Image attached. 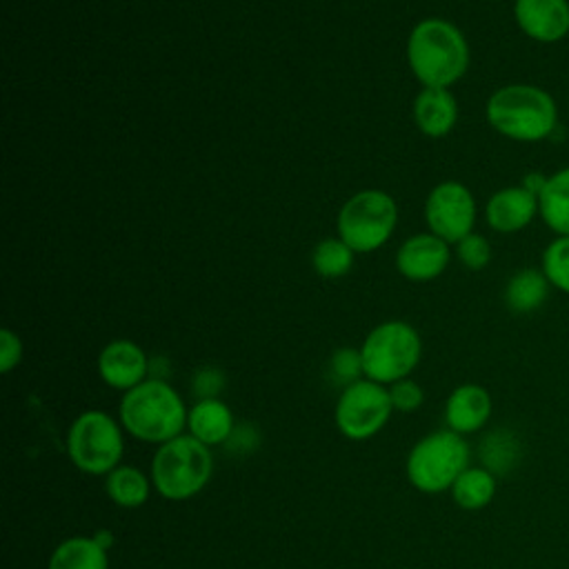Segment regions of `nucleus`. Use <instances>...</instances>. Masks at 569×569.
<instances>
[{
    "label": "nucleus",
    "instance_id": "1",
    "mask_svg": "<svg viewBox=\"0 0 569 569\" xmlns=\"http://www.w3.org/2000/svg\"><path fill=\"white\" fill-rule=\"evenodd\" d=\"M487 122L500 136L513 142H542L558 127L556 98L529 82H511L498 87L485 104Z\"/></svg>",
    "mask_w": 569,
    "mask_h": 569
},
{
    "label": "nucleus",
    "instance_id": "2",
    "mask_svg": "<svg viewBox=\"0 0 569 569\" xmlns=\"http://www.w3.org/2000/svg\"><path fill=\"white\" fill-rule=\"evenodd\" d=\"M189 407L182 396L160 378H147L122 393L118 420L124 433L149 445H162L187 429Z\"/></svg>",
    "mask_w": 569,
    "mask_h": 569
},
{
    "label": "nucleus",
    "instance_id": "3",
    "mask_svg": "<svg viewBox=\"0 0 569 569\" xmlns=\"http://www.w3.org/2000/svg\"><path fill=\"white\" fill-rule=\"evenodd\" d=\"M469 44L462 31L442 18L420 20L407 42V60L422 87L449 89L469 69Z\"/></svg>",
    "mask_w": 569,
    "mask_h": 569
},
{
    "label": "nucleus",
    "instance_id": "4",
    "mask_svg": "<svg viewBox=\"0 0 569 569\" xmlns=\"http://www.w3.org/2000/svg\"><path fill=\"white\" fill-rule=\"evenodd\" d=\"M149 476L153 489L171 502L196 498L213 476L211 447L191 433H180L156 447Z\"/></svg>",
    "mask_w": 569,
    "mask_h": 569
},
{
    "label": "nucleus",
    "instance_id": "5",
    "mask_svg": "<svg viewBox=\"0 0 569 569\" xmlns=\"http://www.w3.org/2000/svg\"><path fill=\"white\" fill-rule=\"evenodd\" d=\"M469 465V442L465 436L445 427L413 442L405 460V473L413 489L436 496L449 491Z\"/></svg>",
    "mask_w": 569,
    "mask_h": 569
},
{
    "label": "nucleus",
    "instance_id": "6",
    "mask_svg": "<svg viewBox=\"0 0 569 569\" xmlns=\"http://www.w3.org/2000/svg\"><path fill=\"white\" fill-rule=\"evenodd\" d=\"M64 449L71 465L89 476H107L124 456V429L102 409H87L67 429Z\"/></svg>",
    "mask_w": 569,
    "mask_h": 569
},
{
    "label": "nucleus",
    "instance_id": "7",
    "mask_svg": "<svg viewBox=\"0 0 569 569\" xmlns=\"http://www.w3.org/2000/svg\"><path fill=\"white\" fill-rule=\"evenodd\" d=\"M422 356L418 331L402 320H387L373 327L360 345L365 378L385 387L409 378Z\"/></svg>",
    "mask_w": 569,
    "mask_h": 569
},
{
    "label": "nucleus",
    "instance_id": "8",
    "mask_svg": "<svg viewBox=\"0 0 569 569\" xmlns=\"http://www.w3.org/2000/svg\"><path fill=\"white\" fill-rule=\"evenodd\" d=\"M398 209L389 193L362 189L353 193L338 213V236L356 253L380 249L393 233Z\"/></svg>",
    "mask_w": 569,
    "mask_h": 569
},
{
    "label": "nucleus",
    "instance_id": "9",
    "mask_svg": "<svg viewBox=\"0 0 569 569\" xmlns=\"http://www.w3.org/2000/svg\"><path fill=\"white\" fill-rule=\"evenodd\" d=\"M391 413L389 389L369 378H360L342 387L333 407V422L347 440L360 442L378 436L387 427Z\"/></svg>",
    "mask_w": 569,
    "mask_h": 569
},
{
    "label": "nucleus",
    "instance_id": "10",
    "mask_svg": "<svg viewBox=\"0 0 569 569\" xmlns=\"http://www.w3.org/2000/svg\"><path fill=\"white\" fill-rule=\"evenodd\" d=\"M476 213L473 193L458 180L436 184L425 202V218L431 233L453 244L473 231Z\"/></svg>",
    "mask_w": 569,
    "mask_h": 569
},
{
    "label": "nucleus",
    "instance_id": "11",
    "mask_svg": "<svg viewBox=\"0 0 569 569\" xmlns=\"http://www.w3.org/2000/svg\"><path fill=\"white\" fill-rule=\"evenodd\" d=\"M98 376L107 387L124 393L149 378V356L133 340H111L98 353Z\"/></svg>",
    "mask_w": 569,
    "mask_h": 569
},
{
    "label": "nucleus",
    "instance_id": "12",
    "mask_svg": "<svg viewBox=\"0 0 569 569\" xmlns=\"http://www.w3.org/2000/svg\"><path fill=\"white\" fill-rule=\"evenodd\" d=\"M513 20L529 40L556 44L569 36V0H516Z\"/></svg>",
    "mask_w": 569,
    "mask_h": 569
},
{
    "label": "nucleus",
    "instance_id": "13",
    "mask_svg": "<svg viewBox=\"0 0 569 569\" xmlns=\"http://www.w3.org/2000/svg\"><path fill=\"white\" fill-rule=\"evenodd\" d=\"M491 411L493 400L487 387L478 382H462L447 396L442 418L447 429L460 436H471L487 427Z\"/></svg>",
    "mask_w": 569,
    "mask_h": 569
},
{
    "label": "nucleus",
    "instance_id": "14",
    "mask_svg": "<svg viewBox=\"0 0 569 569\" xmlns=\"http://www.w3.org/2000/svg\"><path fill=\"white\" fill-rule=\"evenodd\" d=\"M538 216V196L522 182L498 189L485 204V220L498 233H518Z\"/></svg>",
    "mask_w": 569,
    "mask_h": 569
},
{
    "label": "nucleus",
    "instance_id": "15",
    "mask_svg": "<svg viewBox=\"0 0 569 569\" xmlns=\"http://www.w3.org/2000/svg\"><path fill=\"white\" fill-rule=\"evenodd\" d=\"M449 258V242L433 233H418L400 244L396 253V267L407 280L427 282L447 269Z\"/></svg>",
    "mask_w": 569,
    "mask_h": 569
},
{
    "label": "nucleus",
    "instance_id": "16",
    "mask_svg": "<svg viewBox=\"0 0 569 569\" xmlns=\"http://www.w3.org/2000/svg\"><path fill=\"white\" fill-rule=\"evenodd\" d=\"M418 129L429 138L447 136L458 120V102L445 87H425L413 102Z\"/></svg>",
    "mask_w": 569,
    "mask_h": 569
},
{
    "label": "nucleus",
    "instance_id": "17",
    "mask_svg": "<svg viewBox=\"0 0 569 569\" xmlns=\"http://www.w3.org/2000/svg\"><path fill=\"white\" fill-rule=\"evenodd\" d=\"M236 429V418L227 402L220 398H204L189 407L187 433L207 447L224 445Z\"/></svg>",
    "mask_w": 569,
    "mask_h": 569
},
{
    "label": "nucleus",
    "instance_id": "18",
    "mask_svg": "<svg viewBox=\"0 0 569 569\" xmlns=\"http://www.w3.org/2000/svg\"><path fill=\"white\" fill-rule=\"evenodd\" d=\"M538 216L553 236H569V164L545 176L538 191Z\"/></svg>",
    "mask_w": 569,
    "mask_h": 569
},
{
    "label": "nucleus",
    "instance_id": "19",
    "mask_svg": "<svg viewBox=\"0 0 569 569\" xmlns=\"http://www.w3.org/2000/svg\"><path fill=\"white\" fill-rule=\"evenodd\" d=\"M551 289L553 287L549 284V280L542 273V269L525 267V269H518L507 280L505 305H507V309L511 313H518V316L533 313V311H538L547 302Z\"/></svg>",
    "mask_w": 569,
    "mask_h": 569
},
{
    "label": "nucleus",
    "instance_id": "20",
    "mask_svg": "<svg viewBox=\"0 0 569 569\" xmlns=\"http://www.w3.org/2000/svg\"><path fill=\"white\" fill-rule=\"evenodd\" d=\"M47 569H109V551L93 536H69L51 551Z\"/></svg>",
    "mask_w": 569,
    "mask_h": 569
},
{
    "label": "nucleus",
    "instance_id": "21",
    "mask_svg": "<svg viewBox=\"0 0 569 569\" xmlns=\"http://www.w3.org/2000/svg\"><path fill=\"white\" fill-rule=\"evenodd\" d=\"M498 491V476L482 465H469L453 487L449 489L451 500L465 511H480L489 507Z\"/></svg>",
    "mask_w": 569,
    "mask_h": 569
},
{
    "label": "nucleus",
    "instance_id": "22",
    "mask_svg": "<svg viewBox=\"0 0 569 569\" xmlns=\"http://www.w3.org/2000/svg\"><path fill=\"white\" fill-rule=\"evenodd\" d=\"M153 489L151 476L133 465H118L104 476L107 498L122 509H138L149 500Z\"/></svg>",
    "mask_w": 569,
    "mask_h": 569
},
{
    "label": "nucleus",
    "instance_id": "23",
    "mask_svg": "<svg viewBox=\"0 0 569 569\" xmlns=\"http://www.w3.org/2000/svg\"><path fill=\"white\" fill-rule=\"evenodd\" d=\"M480 458H482V467H487L489 471L500 476V473L509 471L511 467H516V462L520 458V442L511 431H505V429L491 431L482 440Z\"/></svg>",
    "mask_w": 569,
    "mask_h": 569
},
{
    "label": "nucleus",
    "instance_id": "24",
    "mask_svg": "<svg viewBox=\"0 0 569 569\" xmlns=\"http://www.w3.org/2000/svg\"><path fill=\"white\" fill-rule=\"evenodd\" d=\"M353 249L340 238H325L311 253V264L322 278H340L353 264Z\"/></svg>",
    "mask_w": 569,
    "mask_h": 569
},
{
    "label": "nucleus",
    "instance_id": "25",
    "mask_svg": "<svg viewBox=\"0 0 569 569\" xmlns=\"http://www.w3.org/2000/svg\"><path fill=\"white\" fill-rule=\"evenodd\" d=\"M540 269L553 289L569 296V236H556L542 249Z\"/></svg>",
    "mask_w": 569,
    "mask_h": 569
},
{
    "label": "nucleus",
    "instance_id": "26",
    "mask_svg": "<svg viewBox=\"0 0 569 569\" xmlns=\"http://www.w3.org/2000/svg\"><path fill=\"white\" fill-rule=\"evenodd\" d=\"M329 378L336 385H351L360 378H365L362 371V358H360V349H351V347H342L338 351H333L331 360H329Z\"/></svg>",
    "mask_w": 569,
    "mask_h": 569
},
{
    "label": "nucleus",
    "instance_id": "27",
    "mask_svg": "<svg viewBox=\"0 0 569 569\" xmlns=\"http://www.w3.org/2000/svg\"><path fill=\"white\" fill-rule=\"evenodd\" d=\"M456 253H458V260L471 269V271H480L489 264L491 260V244L485 236L480 233H469L465 236L460 242H456Z\"/></svg>",
    "mask_w": 569,
    "mask_h": 569
},
{
    "label": "nucleus",
    "instance_id": "28",
    "mask_svg": "<svg viewBox=\"0 0 569 569\" xmlns=\"http://www.w3.org/2000/svg\"><path fill=\"white\" fill-rule=\"evenodd\" d=\"M387 389H389L391 407L398 413H413L425 405V389L411 378H402V380L389 385Z\"/></svg>",
    "mask_w": 569,
    "mask_h": 569
},
{
    "label": "nucleus",
    "instance_id": "29",
    "mask_svg": "<svg viewBox=\"0 0 569 569\" xmlns=\"http://www.w3.org/2000/svg\"><path fill=\"white\" fill-rule=\"evenodd\" d=\"M222 389H224V373L216 367H202L191 378V391L198 396V400L218 398Z\"/></svg>",
    "mask_w": 569,
    "mask_h": 569
},
{
    "label": "nucleus",
    "instance_id": "30",
    "mask_svg": "<svg viewBox=\"0 0 569 569\" xmlns=\"http://www.w3.org/2000/svg\"><path fill=\"white\" fill-rule=\"evenodd\" d=\"M22 360V340L11 329H0V371H13Z\"/></svg>",
    "mask_w": 569,
    "mask_h": 569
},
{
    "label": "nucleus",
    "instance_id": "31",
    "mask_svg": "<svg viewBox=\"0 0 569 569\" xmlns=\"http://www.w3.org/2000/svg\"><path fill=\"white\" fill-rule=\"evenodd\" d=\"M107 551L111 549V545H113V533L109 531V529H100V531H96V533H91Z\"/></svg>",
    "mask_w": 569,
    "mask_h": 569
},
{
    "label": "nucleus",
    "instance_id": "32",
    "mask_svg": "<svg viewBox=\"0 0 569 569\" xmlns=\"http://www.w3.org/2000/svg\"><path fill=\"white\" fill-rule=\"evenodd\" d=\"M567 111H569V98H567Z\"/></svg>",
    "mask_w": 569,
    "mask_h": 569
}]
</instances>
